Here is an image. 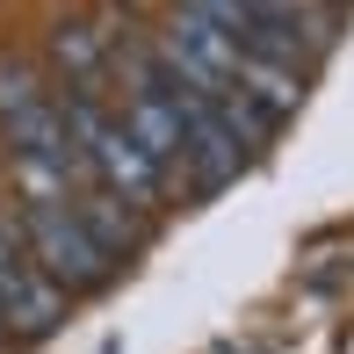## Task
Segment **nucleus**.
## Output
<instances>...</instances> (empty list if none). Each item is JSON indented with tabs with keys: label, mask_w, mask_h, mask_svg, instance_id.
<instances>
[{
	"label": "nucleus",
	"mask_w": 354,
	"mask_h": 354,
	"mask_svg": "<svg viewBox=\"0 0 354 354\" xmlns=\"http://www.w3.org/2000/svg\"><path fill=\"white\" fill-rule=\"evenodd\" d=\"M58 109H66V131H73V145H80V159L102 174L109 196H123V203H159L167 167L131 138V123H123V116H102L94 94H66Z\"/></svg>",
	"instance_id": "1"
},
{
	"label": "nucleus",
	"mask_w": 354,
	"mask_h": 354,
	"mask_svg": "<svg viewBox=\"0 0 354 354\" xmlns=\"http://www.w3.org/2000/svg\"><path fill=\"white\" fill-rule=\"evenodd\" d=\"M22 239H29L37 268H44L58 289H102V282H109V253L87 239V224H80V210H73L66 196H29Z\"/></svg>",
	"instance_id": "2"
},
{
	"label": "nucleus",
	"mask_w": 354,
	"mask_h": 354,
	"mask_svg": "<svg viewBox=\"0 0 354 354\" xmlns=\"http://www.w3.org/2000/svg\"><path fill=\"white\" fill-rule=\"evenodd\" d=\"M58 318H66V289L44 275L37 253H29V239L0 217V333H15V340H44Z\"/></svg>",
	"instance_id": "3"
},
{
	"label": "nucleus",
	"mask_w": 354,
	"mask_h": 354,
	"mask_svg": "<svg viewBox=\"0 0 354 354\" xmlns=\"http://www.w3.org/2000/svg\"><path fill=\"white\" fill-rule=\"evenodd\" d=\"M73 210H80L87 239L109 253V261H116V253H138V246H145V224H138L131 210H123V196H109V188H87V196H80Z\"/></svg>",
	"instance_id": "4"
},
{
	"label": "nucleus",
	"mask_w": 354,
	"mask_h": 354,
	"mask_svg": "<svg viewBox=\"0 0 354 354\" xmlns=\"http://www.w3.org/2000/svg\"><path fill=\"white\" fill-rule=\"evenodd\" d=\"M37 109H51L37 66H29V58H0V123H29Z\"/></svg>",
	"instance_id": "5"
},
{
	"label": "nucleus",
	"mask_w": 354,
	"mask_h": 354,
	"mask_svg": "<svg viewBox=\"0 0 354 354\" xmlns=\"http://www.w3.org/2000/svg\"><path fill=\"white\" fill-rule=\"evenodd\" d=\"M58 58H66V73H73V94H87L94 73H102V37H94L87 22H66L58 29Z\"/></svg>",
	"instance_id": "6"
},
{
	"label": "nucleus",
	"mask_w": 354,
	"mask_h": 354,
	"mask_svg": "<svg viewBox=\"0 0 354 354\" xmlns=\"http://www.w3.org/2000/svg\"><path fill=\"white\" fill-rule=\"evenodd\" d=\"M268 8H282V15H304V8H318V0H268Z\"/></svg>",
	"instance_id": "7"
}]
</instances>
